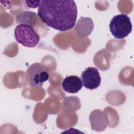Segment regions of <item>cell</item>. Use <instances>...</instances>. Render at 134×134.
<instances>
[{"label": "cell", "instance_id": "2", "mask_svg": "<svg viewBox=\"0 0 134 134\" xmlns=\"http://www.w3.org/2000/svg\"><path fill=\"white\" fill-rule=\"evenodd\" d=\"M14 35L17 42L26 47H35L40 40L39 35L28 25H18L15 28Z\"/></svg>", "mask_w": 134, "mask_h": 134}, {"label": "cell", "instance_id": "4", "mask_svg": "<svg viewBox=\"0 0 134 134\" xmlns=\"http://www.w3.org/2000/svg\"><path fill=\"white\" fill-rule=\"evenodd\" d=\"M49 77L48 71L40 63H33L27 69V80L30 86H41Z\"/></svg>", "mask_w": 134, "mask_h": 134}, {"label": "cell", "instance_id": "9", "mask_svg": "<svg viewBox=\"0 0 134 134\" xmlns=\"http://www.w3.org/2000/svg\"><path fill=\"white\" fill-rule=\"evenodd\" d=\"M24 2L26 3V5L28 6V7H31V8H36V7H37L38 6L39 7L40 4V1H34V2L25 1Z\"/></svg>", "mask_w": 134, "mask_h": 134}, {"label": "cell", "instance_id": "5", "mask_svg": "<svg viewBox=\"0 0 134 134\" xmlns=\"http://www.w3.org/2000/svg\"><path fill=\"white\" fill-rule=\"evenodd\" d=\"M83 85L86 88L92 90L98 87L101 82V77L97 69L90 66L81 74Z\"/></svg>", "mask_w": 134, "mask_h": 134}, {"label": "cell", "instance_id": "8", "mask_svg": "<svg viewBox=\"0 0 134 134\" xmlns=\"http://www.w3.org/2000/svg\"><path fill=\"white\" fill-rule=\"evenodd\" d=\"M16 22L34 26L36 22V14L30 11H25L16 16Z\"/></svg>", "mask_w": 134, "mask_h": 134}, {"label": "cell", "instance_id": "6", "mask_svg": "<svg viewBox=\"0 0 134 134\" xmlns=\"http://www.w3.org/2000/svg\"><path fill=\"white\" fill-rule=\"evenodd\" d=\"M82 86L81 79L76 75L66 76L62 82L63 90L69 93H76L81 90Z\"/></svg>", "mask_w": 134, "mask_h": 134}, {"label": "cell", "instance_id": "3", "mask_svg": "<svg viewBox=\"0 0 134 134\" xmlns=\"http://www.w3.org/2000/svg\"><path fill=\"white\" fill-rule=\"evenodd\" d=\"M110 31L117 39L126 38L132 31L130 18L125 14H119L113 17L109 25Z\"/></svg>", "mask_w": 134, "mask_h": 134}, {"label": "cell", "instance_id": "1", "mask_svg": "<svg viewBox=\"0 0 134 134\" xmlns=\"http://www.w3.org/2000/svg\"><path fill=\"white\" fill-rule=\"evenodd\" d=\"M38 16L47 26L60 31H66L75 25L77 6L72 0L40 1Z\"/></svg>", "mask_w": 134, "mask_h": 134}, {"label": "cell", "instance_id": "7", "mask_svg": "<svg viewBox=\"0 0 134 134\" xmlns=\"http://www.w3.org/2000/svg\"><path fill=\"white\" fill-rule=\"evenodd\" d=\"M93 28L94 24L91 18L81 17L75 26V30L78 36L85 37L91 33Z\"/></svg>", "mask_w": 134, "mask_h": 134}]
</instances>
